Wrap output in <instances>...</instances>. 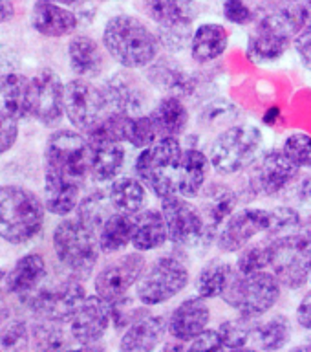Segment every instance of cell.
Segmentation results:
<instances>
[{"instance_id": "cell-1", "label": "cell", "mask_w": 311, "mask_h": 352, "mask_svg": "<svg viewBox=\"0 0 311 352\" xmlns=\"http://www.w3.org/2000/svg\"><path fill=\"white\" fill-rule=\"evenodd\" d=\"M103 44L110 57L128 70L150 66L161 48L159 38L147 24L132 15L112 16L104 26Z\"/></svg>"}, {"instance_id": "cell-2", "label": "cell", "mask_w": 311, "mask_h": 352, "mask_svg": "<svg viewBox=\"0 0 311 352\" xmlns=\"http://www.w3.org/2000/svg\"><path fill=\"white\" fill-rule=\"evenodd\" d=\"M44 208L35 192L21 186L0 187V236L11 244H24L38 235Z\"/></svg>"}, {"instance_id": "cell-3", "label": "cell", "mask_w": 311, "mask_h": 352, "mask_svg": "<svg viewBox=\"0 0 311 352\" xmlns=\"http://www.w3.org/2000/svg\"><path fill=\"white\" fill-rule=\"evenodd\" d=\"M280 288L282 285L271 270L242 274L235 268V274L231 277L229 285L225 286L222 299L240 316L258 319L279 302Z\"/></svg>"}, {"instance_id": "cell-4", "label": "cell", "mask_w": 311, "mask_h": 352, "mask_svg": "<svg viewBox=\"0 0 311 352\" xmlns=\"http://www.w3.org/2000/svg\"><path fill=\"white\" fill-rule=\"evenodd\" d=\"M181 154L183 148L180 140L176 136H163L150 147L141 148L136 158V176L159 200L176 195V170Z\"/></svg>"}, {"instance_id": "cell-5", "label": "cell", "mask_w": 311, "mask_h": 352, "mask_svg": "<svg viewBox=\"0 0 311 352\" xmlns=\"http://www.w3.org/2000/svg\"><path fill=\"white\" fill-rule=\"evenodd\" d=\"M262 132L255 125H233L211 143L209 160L218 175L233 176L249 169L262 145Z\"/></svg>"}, {"instance_id": "cell-6", "label": "cell", "mask_w": 311, "mask_h": 352, "mask_svg": "<svg viewBox=\"0 0 311 352\" xmlns=\"http://www.w3.org/2000/svg\"><path fill=\"white\" fill-rule=\"evenodd\" d=\"M54 248L57 257L76 275H88L97 264V233L79 219L62 220L54 231Z\"/></svg>"}, {"instance_id": "cell-7", "label": "cell", "mask_w": 311, "mask_h": 352, "mask_svg": "<svg viewBox=\"0 0 311 352\" xmlns=\"http://www.w3.org/2000/svg\"><path fill=\"white\" fill-rule=\"evenodd\" d=\"M191 275L185 264L180 258L165 255L156 258L137 280L136 299L145 307H158L185 290Z\"/></svg>"}, {"instance_id": "cell-8", "label": "cell", "mask_w": 311, "mask_h": 352, "mask_svg": "<svg viewBox=\"0 0 311 352\" xmlns=\"http://www.w3.org/2000/svg\"><path fill=\"white\" fill-rule=\"evenodd\" d=\"M46 170L84 184L90 175V142L79 132L57 131L46 143Z\"/></svg>"}, {"instance_id": "cell-9", "label": "cell", "mask_w": 311, "mask_h": 352, "mask_svg": "<svg viewBox=\"0 0 311 352\" xmlns=\"http://www.w3.org/2000/svg\"><path fill=\"white\" fill-rule=\"evenodd\" d=\"M21 299L38 318L65 323L76 316L82 301L87 299V290L77 279H66L55 286H38L30 294L21 296Z\"/></svg>"}, {"instance_id": "cell-10", "label": "cell", "mask_w": 311, "mask_h": 352, "mask_svg": "<svg viewBox=\"0 0 311 352\" xmlns=\"http://www.w3.org/2000/svg\"><path fill=\"white\" fill-rule=\"evenodd\" d=\"M65 112L71 125L88 132L110 112L104 90L84 77L73 79L65 87Z\"/></svg>"}, {"instance_id": "cell-11", "label": "cell", "mask_w": 311, "mask_h": 352, "mask_svg": "<svg viewBox=\"0 0 311 352\" xmlns=\"http://www.w3.org/2000/svg\"><path fill=\"white\" fill-rule=\"evenodd\" d=\"M295 41V33L282 15L271 13L260 19L247 41V57L257 65H269L279 60Z\"/></svg>"}, {"instance_id": "cell-12", "label": "cell", "mask_w": 311, "mask_h": 352, "mask_svg": "<svg viewBox=\"0 0 311 352\" xmlns=\"http://www.w3.org/2000/svg\"><path fill=\"white\" fill-rule=\"evenodd\" d=\"M271 224V211L262 208L236 209L225 219L216 233V246L220 252L236 253L244 250L260 233H268Z\"/></svg>"}, {"instance_id": "cell-13", "label": "cell", "mask_w": 311, "mask_h": 352, "mask_svg": "<svg viewBox=\"0 0 311 352\" xmlns=\"http://www.w3.org/2000/svg\"><path fill=\"white\" fill-rule=\"evenodd\" d=\"M299 170L282 148L268 151L249 165V186L257 195L277 197L295 182Z\"/></svg>"}, {"instance_id": "cell-14", "label": "cell", "mask_w": 311, "mask_h": 352, "mask_svg": "<svg viewBox=\"0 0 311 352\" xmlns=\"http://www.w3.org/2000/svg\"><path fill=\"white\" fill-rule=\"evenodd\" d=\"M147 270V258L143 252L126 253L114 263L106 264L95 277L93 288L104 301L114 302L128 294L132 286L137 285Z\"/></svg>"}, {"instance_id": "cell-15", "label": "cell", "mask_w": 311, "mask_h": 352, "mask_svg": "<svg viewBox=\"0 0 311 352\" xmlns=\"http://www.w3.org/2000/svg\"><path fill=\"white\" fill-rule=\"evenodd\" d=\"M161 213L169 230V241L174 244H192L205 235V222L196 206L181 195L161 198Z\"/></svg>"}, {"instance_id": "cell-16", "label": "cell", "mask_w": 311, "mask_h": 352, "mask_svg": "<svg viewBox=\"0 0 311 352\" xmlns=\"http://www.w3.org/2000/svg\"><path fill=\"white\" fill-rule=\"evenodd\" d=\"M30 107L43 125H57L65 112V85L60 77L49 68H44L30 85Z\"/></svg>"}, {"instance_id": "cell-17", "label": "cell", "mask_w": 311, "mask_h": 352, "mask_svg": "<svg viewBox=\"0 0 311 352\" xmlns=\"http://www.w3.org/2000/svg\"><path fill=\"white\" fill-rule=\"evenodd\" d=\"M275 242H277V257L271 272L284 288L299 290L310 280L311 248L302 241L301 235L290 241Z\"/></svg>"}, {"instance_id": "cell-18", "label": "cell", "mask_w": 311, "mask_h": 352, "mask_svg": "<svg viewBox=\"0 0 311 352\" xmlns=\"http://www.w3.org/2000/svg\"><path fill=\"white\" fill-rule=\"evenodd\" d=\"M110 323H112L110 302L104 301L103 297H99L97 294L87 296L76 316L71 318V340L90 349V346H93V343L103 340Z\"/></svg>"}, {"instance_id": "cell-19", "label": "cell", "mask_w": 311, "mask_h": 352, "mask_svg": "<svg viewBox=\"0 0 311 352\" xmlns=\"http://www.w3.org/2000/svg\"><path fill=\"white\" fill-rule=\"evenodd\" d=\"M211 323V308L207 299L196 296L181 301L169 316V336L180 343H189L202 334Z\"/></svg>"}, {"instance_id": "cell-20", "label": "cell", "mask_w": 311, "mask_h": 352, "mask_svg": "<svg viewBox=\"0 0 311 352\" xmlns=\"http://www.w3.org/2000/svg\"><path fill=\"white\" fill-rule=\"evenodd\" d=\"M145 11L159 30L187 32L196 19L198 8L194 0H145Z\"/></svg>"}, {"instance_id": "cell-21", "label": "cell", "mask_w": 311, "mask_h": 352, "mask_svg": "<svg viewBox=\"0 0 311 352\" xmlns=\"http://www.w3.org/2000/svg\"><path fill=\"white\" fill-rule=\"evenodd\" d=\"M169 332V319L163 316H143L126 327L119 349L126 352H150L163 341Z\"/></svg>"}, {"instance_id": "cell-22", "label": "cell", "mask_w": 311, "mask_h": 352, "mask_svg": "<svg viewBox=\"0 0 311 352\" xmlns=\"http://www.w3.org/2000/svg\"><path fill=\"white\" fill-rule=\"evenodd\" d=\"M211 160L200 148H185L176 170V192L185 198H196L207 182Z\"/></svg>"}, {"instance_id": "cell-23", "label": "cell", "mask_w": 311, "mask_h": 352, "mask_svg": "<svg viewBox=\"0 0 311 352\" xmlns=\"http://www.w3.org/2000/svg\"><path fill=\"white\" fill-rule=\"evenodd\" d=\"M169 241V230L161 209H143L134 214V236L132 246L137 252H152L165 246Z\"/></svg>"}, {"instance_id": "cell-24", "label": "cell", "mask_w": 311, "mask_h": 352, "mask_svg": "<svg viewBox=\"0 0 311 352\" xmlns=\"http://www.w3.org/2000/svg\"><path fill=\"white\" fill-rule=\"evenodd\" d=\"M32 24L35 32L46 37H65L76 32L77 16L60 4L38 0L32 11Z\"/></svg>"}, {"instance_id": "cell-25", "label": "cell", "mask_w": 311, "mask_h": 352, "mask_svg": "<svg viewBox=\"0 0 311 352\" xmlns=\"http://www.w3.org/2000/svg\"><path fill=\"white\" fill-rule=\"evenodd\" d=\"M227 46H229V33L222 24H216V22H207V24L198 26L189 43L192 59L200 65H207L222 57Z\"/></svg>"}, {"instance_id": "cell-26", "label": "cell", "mask_w": 311, "mask_h": 352, "mask_svg": "<svg viewBox=\"0 0 311 352\" xmlns=\"http://www.w3.org/2000/svg\"><path fill=\"white\" fill-rule=\"evenodd\" d=\"M90 142V175L95 182H112L125 165V147L119 142Z\"/></svg>"}, {"instance_id": "cell-27", "label": "cell", "mask_w": 311, "mask_h": 352, "mask_svg": "<svg viewBox=\"0 0 311 352\" xmlns=\"http://www.w3.org/2000/svg\"><path fill=\"white\" fill-rule=\"evenodd\" d=\"M81 187L82 184H79V182L46 170L44 206H46L49 213L57 214V217H66L73 209H77Z\"/></svg>"}, {"instance_id": "cell-28", "label": "cell", "mask_w": 311, "mask_h": 352, "mask_svg": "<svg viewBox=\"0 0 311 352\" xmlns=\"http://www.w3.org/2000/svg\"><path fill=\"white\" fill-rule=\"evenodd\" d=\"M235 206L236 197L229 187L213 184L209 189H205V192L202 195V202L198 206L203 222H205V233L209 231V233L216 235L220 226L224 224L225 219L235 211Z\"/></svg>"}, {"instance_id": "cell-29", "label": "cell", "mask_w": 311, "mask_h": 352, "mask_svg": "<svg viewBox=\"0 0 311 352\" xmlns=\"http://www.w3.org/2000/svg\"><path fill=\"white\" fill-rule=\"evenodd\" d=\"M30 85L32 79L8 72L0 76V109L5 110L15 120H24L32 114L30 107Z\"/></svg>"}, {"instance_id": "cell-30", "label": "cell", "mask_w": 311, "mask_h": 352, "mask_svg": "<svg viewBox=\"0 0 311 352\" xmlns=\"http://www.w3.org/2000/svg\"><path fill=\"white\" fill-rule=\"evenodd\" d=\"M71 70L79 77H95L104 68L103 50L92 37L77 35L68 44Z\"/></svg>"}, {"instance_id": "cell-31", "label": "cell", "mask_w": 311, "mask_h": 352, "mask_svg": "<svg viewBox=\"0 0 311 352\" xmlns=\"http://www.w3.org/2000/svg\"><path fill=\"white\" fill-rule=\"evenodd\" d=\"M108 195L115 211L134 217L145 208L147 186L137 176H119L112 180Z\"/></svg>"}, {"instance_id": "cell-32", "label": "cell", "mask_w": 311, "mask_h": 352, "mask_svg": "<svg viewBox=\"0 0 311 352\" xmlns=\"http://www.w3.org/2000/svg\"><path fill=\"white\" fill-rule=\"evenodd\" d=\"M44 277H46V263H44L43 255L32 253V255H26L16 261L15 268L11 270L5 279V286L11 294H16L21 297L38 288Z\"/></svg>"}, {"instance_id": "cell-33", "label": "cell", "mask_w": 311, "mask_h": 352, "mask_svg": "<svg viewBox=\"0 0 311 352\" xmlns=\"http://www.w3.org/2000/svg\"><path fill=\"white\" fill-rule=\"evenodd\" d=\"M154 123L158 126L159 138L181 136L189 125V110L176 96H167L159 101L150 112Z\"/></svg>"}, {"instance_id": "cell-34", "label": "cell", "mask_w": 311, "mask_h": 352, "mask_svg": "<svg viewBox=\"0 0 311 352\" xmlns=\"http://www.w3.org/2000/svg\"><path fill=\"white\" fill-rule=\"evenodd\" d=\"M291 340V321L284 314H277L266 321H255L251 341L262 351H280Z\"/></svg>"}, {"instance_id": "cell-35", "label": "cell", "mask_w": 311, "mask_h": 352, "mask_svg": "<svg viewBox=\"0 0 311 352\" xmlns=\"http://www.w3.org/2000/svg\"><path fill=\"white\" fill-rule=\"evenodd\" d=\"M235 268L231 263H225L222 258H213L207 264H203V268L198 272L194 288L196 294L203 299H214L222 297L225 286L229 285L231 277L235 274Z\"/></svg>"}, {"instance_id": "cell-36", "label": "cell", "mask_w": 311, "mask_h": 352, "mask_svg": "<svg viewBox=\"0 0 311 352\" xmlns=\"http://www.w3.org/2000/svg\"><path fill=\"white\" fill-rule=\"evenodd\" d=\"M132 236H134V217L115 211L99 230V248L106 255L117 253L132 244Z\"/></svg>"}, {"instance_id": "cell-37", "label": "cell", "mask_w": 311, "mask_h": 352, "mask_svg": "<svg viewBox=\"0 0 311 352\" xmlns=\"http://www.w3.org/2000/svg\"><path fill=\"white\" fill-rule=\"evenodd\" d=\"M110 110H119L125 114H141L143 94L130 79L123 76L112 77L106 87H103Z\"/></svg>"}, {"instance_id": "cell-38", "label": "cell", "mask_w": 311, "mask_h": 352, "mask_svg": "<svg viewBox=\"0 0 311 352\" xmlns=\"http://www.w3.org/2000/svg\"><path fill=\"white\" fill-rule=\"evenodd\" d=\"M114 213L115 209L110 202L108 191L104 192L103 189H95L77 204V219L95 233H99L104 222Z\"/></svg>"}, {"instance_id": "cell-39", "label": "cell", "mask_w": 311, "mask_h": 352, "mask_svg": "<svg viewBox=\"0 0 311 352\" xmlns=\"http://www.w3.org/2000/svg\"><path fill=\"white\" fill-rule=\"evenodd\" d=\"M277 257V242L266 236L264 241L247 244L244 250L238 252L236 258V270L242 274H251V272H262L271 270Z\"/></svg>"}, {"instance_id": "cell-40", "label": "cell", "mask_w": 311, "mask_h": 352, "mask_svg": "<svg viewBox=\"0 0 311 352\" xmlns=\"http://www.w3.org/2000/svg\"><path fill=\"white\" fill-rule=\"evenodd\" d=\"M271 211V224L266 235L275 241H290L301 235L302 217L297 209L290 206H280V208L269 209Z\"/></svg>"}, {"instance_id": "cell-41", "label": "cell", "mask_w": 311, "mask_h": 352, "mask_svg": "<svg viewBox=\"0 0 311 352\" xmlns=\"http://www.w3.org/2000/svg\"><path fill=\"white\" fill-rule=\"evenodd\" d=\"M159 140L158 126L150 114H134L128 118L125 142L136 148H147Z\"/></svg>"}, {"instance_id": "cell-42", "label": "cell", "mask_w": 311, "mask_h": 352, "mask_svg": "<svg viewBox=\"0 0 311 352\" xmlns=\"http://www.w3.org/2000/svg\"><path fill=\"white\" fill-rule=\"evenodd\" d=\"M32 340L33 346L41 351H60V349L70 346L68 334L60 327L59 321H49V319H43L41 323L33 324Z\"/></svg>"}, {"instance_id": "cell-43", "label": "cell", "mask_w": 311, "mask_h": 352, "mask_svg": "<svg viewBox=\"0 0 311 352\" xmlns=\"http://www.w3.org/2000/svg\"><path fill=\"white\" fill-rule=\"evenodd\" d=\"M253 324H255V319H249L246 316H240L235 319H227L218 327L220 341H222V346L224 349H244V346L251 341V332Z\"/></svg>"}, {"instance_id": "cell-44", "label": "cell", "mask_w": 311, "mask_h": 352, "mask_svg": "<svg viewBox=\"0 0 311 352\" xmlns=\"http://www.w3.org/2000/svg\"><path fill=\"white\" fill-rule=\"evenodd\" d=\"M282 153L299 169H311V136H308L304 132H293L286 138Z\"/></svg>"}, {"instance_id": "cell-45", "label": "cell", "mask_w": 311, "mask_h": 352, "mask_svg": "<svg viewBox=\"0 0 311 352\" xmlns=\"http://www.w3.org/2000/svg\"><path fill=\"white\" fill-rule=\"evenodd\" d=\"M282 15L286 16L295 37L311 32V0H288V4L282 8Z\"/></svg>"}, {"instance_id": "cell-46", "label": "cell", "mask_w": 311, "mask_h": 352, "mask_svg": "<svg viewBox=\"0 0 311 352\" xmlns=\"http://www.w3.org/2000/svg\"><path fill=\"white\" fill-rule=\"evenodd\" d=\"M110 310H112V323L117 327V329H126L130 327L136 319L147 316L148 310L145 308V305L141 307H136L134 305V299L128 296L121 297L117 301L110 302Z\"/></svg>"}, {"instance_id": "cell-47", "label": "cell", "mask_w": 311, "mask_h": 352, "mask_svg": "<svg viewBox=\"0 0 311 352\" xmlns=\"http://www.w3.org/2000/svg\"><path fill=\"white\" fill-rule=\"evenodd\" d=\"M27 341H30V336H27V327L22 323L21 319H15V321H10L5 323L0 330V343L4 349H10V351H22V349H27Z\"/></svg>"}, {"instance_id": "cell-48", "label": "cell", "mask_w": 311, "mask_h": 352, "mask_svg": "<svg viewBox=\"0 0 311 352\" xmlns=\"http://www.w3.org/2000/svg\"><path fill=\"white\" fill-rule=\"evenodd\" d=\"M16 123H19V120H15L13 116L0 109V154H4L5 151H10L15 145L16 136H19Z\"/></svg>"}, {"instance_id": "cell-49", "label": "cell", "mask_w": 311, "mask_h": 352, "mask_svg": "<svg viewBox=\"0 0 311 352\" xmlns=\"http://www.w3.org/2000/svg\"><path fill=\"white\" fill-rule=\"evenodd\" d=\"M224 16L233 24L238 26H246L253 22L255 13L244 0H225L224 2Z\"/></svg>"}, {"instance_id": "cell-50", "label": "cell", "mask_w": 311, "mask_h": 352, "mask_svg": "<svg viewBox=\"0 0 311 352\" xmlns=\"http://www.w3.org/2000/svg\"><path fill=\"white\" fill-rule=\"evenodd\" d=\"M187 349L189 351H220V349H224L222 346V341H220V334L218 330H211L205 329L202 334H198L194 340H191L187 343Z\"/></svg>"}, {"instance_id": "cell-51", "label": "cell", "mask_w": 311, "mask_h": 352, "mask_svg": "<svg viewBox=\"0 0 311 352\" xmlns=\"http://www.w3.org/2000/svg\"><path fill=\"white\" fill-rule=\"evenodd\" d=\"M293 46H295L297 54L301 57L302 65L311 72V32L297 35L295 41H293Z\"/></svg>"}, {"instance_id": "cell-52", "label": "cell", "mask_w": 311, "mask_h": 352, "mask_svg": "<svg viewBox=\"0 0 311 352\" xmlns=\"http://www.w3.org/2000/svg\"><path fill=\"white\" fill-rule=\"evenodd\" d=\"M297 323L311 332V292L302 297L297 307Z\"/></svg>"}, {"instance_id": "cell-53", "label": "cell", "mask_w": 311, "mask_h": 352, "mask_svg": "<svg viewBox=\"0 0 311 352\" xmlns=\"http://www.w3.org/2000/svg\"><path fill=\"white\" fill-rule=\"evenodd\" d=\"M13 15H15L13 2H11V0H0V24L5 21H10Z\"/></svg>"}, {"instance_id": "cell-54", "label": "cell", "mask_w": 311, "mask_h": 352, "mask_svg": "<svg viewBox=\"0 0 311 352\" xmlns=\"http://www.w3.org/2000/svg\"><path fill=\"white\" fill-rule=\"evenodd\" d=\"M301 236L302 241L306 242L308 246L311 248V213L308 214L306 219L302 220V228H301Z\"/></svg>"}, {"instance_id": "cell-55", "label": "cell", "mask_w": 311, "mask_h": 352, "mask_svg": "<svg viewBox=\"0 0 311 352\" xmlns=\"http://www.w3.org/2000/svg\"><path fill=\"white\" fill-rule=\"evenodd\" d=\"M8 316H10V310H8V305H5L4 297L0 296V330H2V327H4L5 319H8Z\"/></svg>"}, {"instance_id": "cell-56", "label": "cell", "mask_w": 311, "mask_h": 352, "mask_svg": "<svg viewBox=\"0 0 311 352\" xmlns=\"http://www.w3.org/2000/svg\"><path fill=\"white\" fill-rule=\"evenodd\" d=\"M43 2H54V4H60V6H70V4H76L77 0H43Z\"/></svg>"}, {"instance_id": "cell-57", "label": "cell", "mask_w": 311, "mask_h": 352, "mask_svg": "<svg viewBox=\"0 0 311 352\" xmlns=\"http://www.w3.org/2000/svg\"><path fill=\"white\" fill-rule=\"evenodd\" d=\"M4 277H5V270H4V268H0V280L4 279Z\"/></svg>"}, {"instance_id": "cell-58", "label": "cell", "mask_w": 311, "mask_h": 352, "mask_svg": "<svg viewBox=\"0 0 311 352\" xmlns=\"http://www.w3.org/2000/svg\"><path fill=\"white\" fill-rule=\"evenodd\" d=\"M310 285H311V255H310Z\"/></svg>"}]
</instances>
